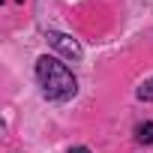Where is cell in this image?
I'll return each mask as SVG.
<instances>
[{
  "mask_svg": "<svg viewBox=\"0 0 153 153\" xmlns=\"http://www.w3.org/2000/svg\"><path fill=\"white\" fill-rule=\"evenodd\" d=\"M33 75H36V84H39V90L48 102H72L78 96L75 72L54 54H42L33 66Z\"/></svg>",
  "mask_w": 153,
  "mask_h": 153,
  "instance_id": "1",
  "label": "cell"
},
{
  "mask_svg": "<svg viewBox=\"0 0 153 153\" xmlns=\"http://www.w3.org/2000/svg\"><path fill=\"white\" fill-rule=\"evenodd\" d=\"M66 153H90L87 147H72V150H66Z\"/></svg>",
  "mask_w": 153,
  "mask_h": 153,
  "instance_id": "5",
  "label": "cell"
},
{
  "mask_svg": "<svg viewBox=\"0 0 153 153\" xmlns=\"http://www.w3.org/2000/svg\"><path fill=\"white\" fill-rule=\"evenodd\" d=\"M135 96H138L141 102H153V78H147V81H141V87L135 90Z\"/></svg>",
  "mask_w": 153,
  "mask_h": 153,
  "instance_id": "4",
  "label": "cell"
},
{
  "mask_svg": "<svg viewBox=\"0 0 153 153\" xmlns=\"http://www.w3.org/2000/svg\"><path fill=\"white\" fill-rule=\"evenodd\" d=\"M135 141L138 144H153V120H144L135 126Z\"/></svg>",
  "mask_w": 153,
  "mask_h": 153,
  "instance_id": "3",
  "label": "cell"
},
{
  "mask_svg": "<svg viewBox=\"0 0 153 153\" xmlns=\"http://www.w3.org/2000/svg\"><path fill=\"white\" fill-rule=\"evenodd\" d=\"M45 39H48V45H51L60 57H66V60H75V63H78V60L84 57L81 42H78V39H72L69 33H60V30H45Z\"/></svg>",
  "mask_w": 153,
  "mask_h": 153,
  "instance_id": "2",
  "label": "cell"
}]
</instances>
